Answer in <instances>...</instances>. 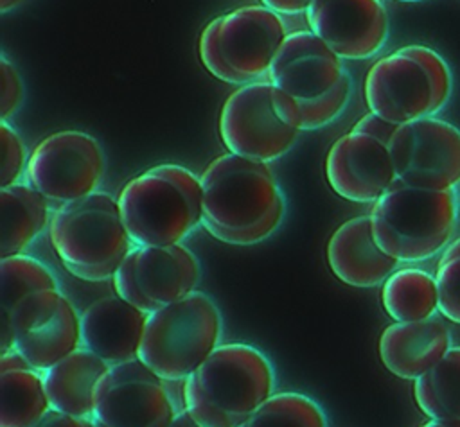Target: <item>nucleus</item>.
<instances>
[{
    "label": "nucleus",
    "instance_id": "f257e3e1",
    "mask_svg": "<svg viewBox=\"0 0 460 427\" xmlns=\"http://www.w3.org/2000/svg\"><path fill=\"white\" fill-rule=\"evenodd\" d=\"M201 224L221 242L252 246L271 237L286 201L270 163L226 152L201 174Z\"/></svg>",
    "mask_w": 460,
    "mask_h": 427
},
{
    "label": "nucleus",
    "instance_id": "f03ea898",
    "mask_svg": "<svg viewBox=\"0 0 460 427\" xmlns=\"http://www.w3.org/2000/svg\"><path fill=\"white\" fill-rule=\"evenodd\" d=\"M268 81L279 115L298 131L325 127L345 109L352 79L343 59L311 30L288 34Z\"/></svg>",
    "mask_w": 460,
    "mask_h": 427
},
{
    "label": "nucleus",
    "instance_id": "7ed1b4c3",
    "mask_svg": "<svg viewBox=\"0 0 460 427\" xmlns=\"http://www.w3.org/2000/svg\"><path fill=\"white\" fill-rule=\"evenodd\" d=\"M268 357L246 343H221L185 380L183 407L203 427H239L273 395Z\"/></svg>",
    "mask_w": 460,
    "mask_h": 427
},
{
    "label": "nucleus",
    "instance_id": "20e7f679",
    "mask_svg": "<svg viewBox=\"0 0 460 427\" xmlns=\"http://www.w3.org/2000/svg\"><path fill=\"white\" fill-rule=\"evenodd\" d=\"M126 230L135 246H172L201 224V179L164 163L131 178L119 194Z\"/></svg>",
    "mask_w": 460,
    "mask_h": 427
},
{
    "label": "nucleus",
    "instance_id": "39448f33",
    "mask_svg": "<svg viewBox=\"0 0 460 427\" xmlns=\"http://www.w3.org/2000/svg\"><path fill=\"white\" fill-rule=\"evenodd\" d=\"M372 231L385 253L399 262L440 255L458 222L455 190H431L395 181L370 210Z\"/></svg>",
    "mask_w": 460,
    "mask_h": 427
},
{
    "label": "nucleus",
    "instance_id": "423d86ee",
    "mask_svg": "<svg viewBox=\"0 0 460 427\" xmlns=\"http://www.w3.org/2000/svg\"><path fill=\"white\" fill-rule=\"evenodd\" d=\"M363 93L368 111L402 126L447 106L453 74L437 50L413 43L379 57L365 75Z\"/></svg>",
    "mask_w": 460,
    "mask_h": 427
},
{
    "label": "nucleus",
    "instance_id": "0eeeda50",
    "mask_svg": "<svg viewBox=\"0 0 460 427\" xmlns=\"http://www.w3.org/2000/svg\"><path fill=\"white\" fill-rule=\"evenodd\" d=\"M49 239L63 266L84 282L113 278L135 248L119 199L101 190L54 210Z\"/></svg>",
    "mask_w": 460,
    "mask_h": 427
},
{
    "label": "nucleus",
    "instance_id": "6e6552de",
    "mask_svg": "<svg viewBox=\"0 0 460 427\" xmlns=\"http://www.w3.org/2000/svg\"><path fill=\"white\" fill-rule=\"evenodd\" d=\"M288 38L282 14L270 7L243 5L210 20L199 36L203 66L228 84L268 79L270 68Z\"/></svg>",
    "mask_w": 460,
    "mask_h": 427
},
{
    "label": "nucleus",
    "instance_id": "1a4fd4ad",
    "mask_svg": "<svg viewBox=\"0 0 460 427\" xmlns=\"http://www.w3.org/2000/svg\"><path fill=\"white\" fill-rule=\"evenodd\" d=\"M221 312L199 291L147 314L138 357L165 382L185 380L217 346Z\"/></svg>",
    "mask_w": 460,
    "mask_h": 427
},
{
    "label": "nucleus",
    "instance_id": "9d476101",
    "mask_svg": "<svg viewBox=\"0 0 460 427\" xmlns=\"http://www.w3.org/2000/svg\"><path fill=\"white\" fill-rule=\"evenodd\" d=\"M11 348L40 373L81 348V314L72 300L59 287L27 294L0 321V352Z\"/></svg>",
    "mask_w": 460,
    "mask_h": 427
},
{
    "label": "nucleus",
    "instance_id": "9b49d317",
    "mask_svg": "<svg viewBox=\"0 0 460 427\" xmlns=\"http://www.w3.org/2000/svg\"><path fill=\"white\" fill-rule=\"evenodd\" d=\"M106 160L101 144L84 131L65 129L45 136L31 152L25 181L52 212L99 192Z\"/></svg>",
    "mask_w": 460,
    "mask_h": 427
},
{
    "label": "nucleus",
    "instance_id": "f8f14e48",
    "mask_svg": "<svg viewBox=\"0 0 460 427\" xmlns=\"http://www.w3.org/2000/svg\"><path fill=\"white\" fill-rule=\"evenodd\" d=\"M198 257L185 244L135 246L113 274L115 294L151 314L196 291Z\"/></svg>",
    "mask_w": 460,
    "mask_h": 427
},
{
    "label": "nucleus",
    "instance_id": "ddd939ff",
    "mask_svg": "<svg viewBox=\"0 0 460 427\" xmlns=\"http://www.w3.org/2000/svg\"><path fill=\"white\" fill-rule=\"evenodd\" d=\"M219 135L228 152L257 161H275L288 154L300 131L277 111L268 79L239 86L221 106Z\"/></svg>",
    "mask_w": 460,
    "mask_h": 427
},
{
    "label": "nucleus",
    "instance_id": "4468645a",
    "mask_svg": "<svg viewBox=\"0 0 460 427\" xmlns=\"http://www.w3.org/2000/svg\"><path fill=\"white\" fill-rule=\"evenodd\" d=\"M176 413L165 380L140 359L110 366L95 386V427H169Z\"/></svg>",
    "mask_w": 460,
    "mask_h": 427
},
{
    "label": "nucleus",
    "instance_id": "2eb2a0df",
    "mask_svg": "<svg viewBox=\"0 0 460 427\" xmlns=\"http://www.w3.org/2000/svg\"><path fill=\"white\" fill-rule=\"evenodd\" d=\"M399 181L455 190L460 185V129L438 117H424L397 127L388 144Z\"/></svg>",
    "mask_w": 460,
    "mask_h": 427
},
{
    "label": "nucleus",
    "instance_id": "dca6fc26",
    "mask_svg": "<svg viewBox=\"0 0 460 427\" xmlns=\"http://www.w3.org/2000/svg\"><path fill=\"white\" fill-rule=\"evenodd\" d=\"M305 20L309 30L343 61L379 54L390 34L383 0H313Z\"/></svg>",
    "mask_w": 460,
    "mask_h": 427
},
{
    "label": "nucleus",
    "instance_id": "f3484780",
    "mask_svg": "<svg viewBox=\"0 0 460 427\" xmlns=\"http://www.w3.org/2000/svg\"><path fill=\"white\" fill-rule=\"evenodd\" d=\"M325 178L340 197L354 203H376L397 181L388 145L352 129L331 145Z\"/></svg>",
    "mask_w": 460,
    "mask_h": 427
},
{
    "label": "nucleus",
    "instance_id": "a211bd4d",
    "mask_svg": "<svg viewBox=\"0 0 460 427\" xmlns=\"http://www.w3.org/2000/svg\"><path fill=\"white\" fill-rule=\"evenodd\" d=\"M147 314L119 294L92 301L81 312V346L106 364H120L138 357Z\"/></svg>",
    "mask_w": 460,
    "mask_h": 427
},
{
    "label": "nucleus",
    "instance_id": "6ab92c4d",
    "mask_svg": "<svg viewBox=\"0 0 460 427\" xmlns=\"http://www.w3.org/2000/svg\"><path fill=\"white\" fill-rule=\"evenodd\" d=\"M325 255L332 274L359 289L383 285L401 264L377 244L370 215H358L340 224L327 242Z\"/></svg>",
    "mask_w": 460,
    "mask_h": 427
},
{
    "label": "nucleus",
    "instance_id": "aec40b11",
    "mask_svg": "<svg viewBox=\"0 0 460 427\" xmlns=\"http://www.w3.org/2000/svg\"><path fill=\"white\" fill-rule=\"evenodd\" d=\"M453 346L451 332L440 316L420 321H394L379 337V359L395 377L417 380Z\"/></svg>",
    "mask_w": 460,
    "mask_h": 427
},
{
    "label": "nucleus",
    "instance_id": "412c9836",
    "mask_svg": "<svg viewBox=\"0 0 460 427\" xmlns=\"http://www.w3.org/2000/svg\"><path fill=\"white\" fill-rule=\"evenodd\" d=\"M108 368L110 364L83 346L58 361L41 373L50 407L92 418L95 386Z\"/></svg>",
    "mask_w": 460,
    "mask_h": 427
},
{
    "label": "nucleus",
    "instance_id": "4be33fe9",
    "mask_svg": "<svg viewBox=\"0 0 460 427\" xmlns=\"http://www.w3.org/2000/svg\"><path fill=\"white\" fill-rule=\"evenodd\" d=\"M50 219V205L27 181L0 188V258L23 253Z\"/></svg>",
    "mask_w": 460,
    "mask_h": 427
},
{
    "label": "nucleus",
    "instance_id": "5701e85b",
    "mask_svg": "<svg viewBox=\"0 0 460 427\" xmlns=\"http://www.w3.org/2000/svg\"><path fill=\"white\" fill-rule=\"evenodd\" d=\"M381 305L394 321H420L437 316L435 274L420 267H397L381 285Z\"/></svg>",
    "mask_w": 460,
    "mask_h": 427
},
{
    "label": "nucleus",
    "instance_id": "b1692460",
    "mask_svg": "<svg viewBox=\"0 0 460 427\" xmlns=\"http://www.w3.org/2000/svg\"><path fill=\"white\" fill-rule=\"evenodd\" d=\"M50 409L40 371L25 368L0 373V427H34Z\"/></svg>",
    "mask_w": 460,
    "mask_h": 427
},
{
    "label": "nucleus",
    "instance_id": "393cba45",
    "mask_svg": "<svg viewBox=\"0 0 460 427\" xmlns=\"http://www.w3.org/2000/svg\"><path fill=\"white\" fill-rule=\"evenodd\" d=\"M413 398L429 420L460 418V346H451L429 371L413 380Z\"/></svg>",
    "mask_w": 460,
    "mask_h": 427
},
{
    "label": "nucleus",
    "instance_id": "a878e982",
    "mask_svg": "<svg viewBox=\"0 0 460 427\" xmlns=\"http://www.w3.org/2000/svg\"><path fill=\"white\" fill-rule=\"evenodd\" d=\"M45 287H58L52 271L25 253L0 258V321L31 292Z\"/></svg>",
    "mask_w": 460,
    "mask_h": 427
},
{
    "label": "nucleus",
    "instance_id": "bb28decb",
    "mask_svg": "<svg viewBox=\"0 0 460 427\" xmlns=\"http://www.w3.org/2000/svg\"><path fill=\"white\" fill-rule=\"evenodd\" d=\"M239 427H327L322 407L302 393H275Z\"/></svg>",
    "mask_w": 460,
    "mask_h": 427
},
{
    "label": "nucleus",
    "instance_id": "cd10ccee",
    "mask_svg": "<svg viewBox=\"0 0 460 427\" xmlns=\"http://www.w3.org/2000/svg\"><path fill=\"white\" fill-rule=\"evenodd\" d=\"M29 156L22 136L7 122H0V188L11 187L25 176Z\"/></svg>",
    "mask_w": 460,
    "mask_h": 427
},
{
    "label": "nucleus",
    "instance_id": "c85d7f7f",
    "mask_svg": "<svg viewBox=\"0 0 460 427\" xmlns=\"http://www.w3.org/2000/svg\"><path fill=\"white\" fill-rule=\"evenodd\" d=\"M438 314L460 325V257L437 264Z\"/></svg>",
    "mask_w": 460,
    "mask_h": 427
},
{
    "label": "nucleus",
    "instance_id": "c756f323",
    "mask_svg": "<svg viewBox=\"0 0 460 427\" xmlns=\"http://www.w3.org/2000/svg\"><path fill=\"white\" fill-rule=\"evenodd\" d=\"M23 100V83L16 66L5 57H0V120L7 122Z\"/></svg>",
    "mask_w": 460,
    "mask_h": 427
},
{
    "label": "nucleus",
    "instance_id": "7c9ffc66",
    "mask_svg": "<svg viewBox=\"0 0 460 427\" xmlns=\"http://www.w3.org/2000/svg\"><path fill=\"white\" fill-rule=\"evenodd\" d=\"M397 127H399V126H395V124L385 120L383 117H379V115H376V113H372V111H368V113H365V115L352 126V131H359V133L370 135V136H374V138H377L379 142H383V144L388 145V144L392 142V138H394Z\"/></svg>",
    "mask_w": 460,
    "mask_h": 427
},
{
    "label": "nucleus",
    "instance_id": "2f4dec72",
    "mask_svg": "<svg viewBox=\"0 0 460 427\" xmlns=\"http://www.w3.org/2000/svg\"><path fill=\"white\" fill-rule=\"evenodd\" d=\"M34 427H95V425H93L92 418L75 416V414L50 409Z\"/></svg>",
    "mask_w": 460,
    "mask_h": 427
},
{
    "label": "nucleus",
    "instance_id": "473e14b6",
    "mask_svg": "<svg viewBox=\"0 0 460 427\" xmlns=\"http://www.w3.org/2000/svg\"><path fill=\"white\" fill-rule=\"evenodd\" d=\"M313 0H261L262 5L270 7L279 14H300L305 13Z\"/></svg>",
    "mask_w": 460,
    "mask_h": 427
},
{
    "label": "nucleus",
    "instance_id": "72a5a7b5",
    "mask_svg": "<svg viewBox=\"0 0 460 427\" xmlns=\"http://www.w3.org/2000/svg\"><path fill=\"white\" fill-rule=\"evenodd\" d=\"M25 368H31V364L14 348L7 352H0V373L11 371V370H25Z\"/></svg>",
    "mask_w": 460,
    "mask_h": 427
},
{
    "label": "nucleus",
    "instance_id": "f704fd0d",
    "mask_svg": "<svg viewBox=\"0 0 460 427\" xmlns=\"http://www.w3.org/2000/svg\"><path fill=\"white\" fill-rule=\"evenodd\" d=\"M169 427H203V425L198 423V422L192 418V414L183 407L181 411L176 413V416H174V420L171 422Z\"/></svg>",
    "mask_w": 460,
    "mask_h": 427
},
{
    "label": "nucleus",
    "instance_id": "c9c22d12",
    "mask_svg": "<svg viewBox=\"0 0 460 427\" xmlns=\"http://www.w3.org/2000/svg\"><path fill=\"white\" fill-rule=\"evenodd\" d=\"M456 257H460V237L453 239V240L447 244V248L440 253L438 262H446V260H451V258H456Z\"/></svg>",
    "mask_w": 460,
    "mask_h": 427
},
{
    "label": "nucleus",
    "instance_id": "e433bc0d",
    "mask_svg": "<svg viewBox=\"0 0 460 427\" xmlns=\"http://www.w3.org/2000/svg\"><path fill=\"white\" fill-rule=\"evenodd\" d=\"M25 0H0V13H9L13 9H16L18 5H22Z\"/></svg>",
    "mask_w": 460,
    "mask_h": 427
},
{
    "label": "nucleus",
    "instance_id": "4c0bfd02",
    "mask_svg": "<svg viewBox=\"0 0 460 427\" xmlns=\"http://www.w3.org/2000/svg\"><path fill=\"white\" fill-rule=\"evenodd\" d=\"M419 427H451L446 420H429L428 423H422Z\"/></svg>",
    "mask_w": 460,
    "mask_h": 427
},
{
    "label": "nucleus",
    "instance_id": "58836bf2",
    "mask_svg": "<svg viewBox=\"0 0 460 427\" xmlns=\"http://www.w3.org/2000/svg\"><path fill=\"white\" fill-rule=\"evenodd\" d=\"M397 2H422V0H397Z\"/></svg>",
    "mask_w": 460,
    "mask_h": 427
}]
</instances>
